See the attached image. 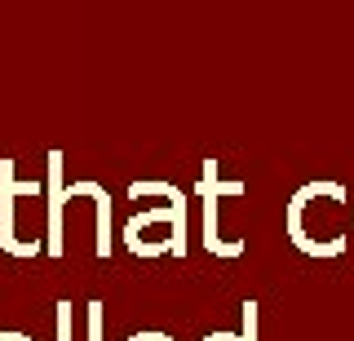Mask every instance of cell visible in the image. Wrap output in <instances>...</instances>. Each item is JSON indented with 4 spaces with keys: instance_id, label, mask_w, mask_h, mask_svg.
I'll return each instance as SVG.
<instances>
[{
    "instance_id": "cell-1",
    "label": "cell",
    "mask_w": 354,
    "mask_h": 341,
    "mask_svg": "<svg viewBox=\"0 0 354 341\" xmlns=\"http://www.w3.org/2000/svg\"><path fill=\"white\" fill-rule=\"evenodd\" d=\"M217 164L213 160H208L204 164V244L208 248H213V252H221V257H235V252L243 248V244H221V239H217Z\"/></svg>"
},
{
    "instance_id": "cell-2",
    "label": "cell",
    "mask_w": 354,
    "mask_h": 341,
    "mask_svg": "<svg viewBox=\"0 0 354 341\" xmlns=\"http://www.w3.org/2000/svg\"><path fill=\"white\" fill-rule=\"evenodd\" d=\"M243 341H257V306H243Z\"/></svg>"
}]
</instances>
